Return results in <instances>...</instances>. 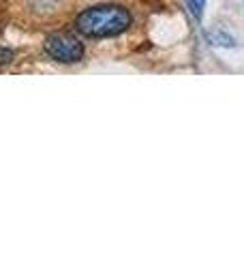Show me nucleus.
Wrapping results in <instances>:
<instances>
[{"mask_svg": "<svg viewBox=\"0 0 244 257\" xmlns=\"http://www.w3.org/2000/svg\"><path fill=\"white\" fill-rule=\"evenodd\" d=\"M189 3V9L193 13V18L195 20H201V15H203V7H206V0H186Z\"/></svg>", "mask_w": 244, "mask_h": 257, "instance_id": "20e7f679", "label": "nucleus"}, {"mask_svg": "<svg viewBox=\"0 0 244 257\" xmlns=\"http://www.w3.org/2000/svg\"><path fill=\"white\" fill-rule=\"evenodd\" d=\"M206 39H208V43L218 45V47H233L235 45V39L223 30H210V32H206Z\"/></svg>", "mask_w": 244, "mask_h": 257, "instance_id": "7ed1b4c3", "label": "nucleus"}, {"mask_svg": "<svg viewBox=\"0 0 244 257\" xmlns=\"http://www.w3.org/2000/svg\"><path fill=\"white\" fill-rule=\"evenodd\" d=\"M133 18L118 5H99L75 18V30L86 39H111L131 28Z\"/></svg>", "mask_w": 244, "mask_h": 257, "instance_id": "f257e3e1", "label": "nucleus"}, {"mask_svg": "<svg viewBox=\"0 0 244 257\" xmlns=\"http://www.w3.org/2000/svg\"><path fill=\"white\" fill-rule=\"evenodd\" d=\"M43 50L56 62L75 64L81 60V56H84V43H81L77 37L67 35V32H54V35L45 37Z\"/></svg>", "mask_w": 244, "mask_h": 257, "instance_id": "f03ea898", "label": "nucleus"}, {"mask_svg": "<svg viewBox=\"0 0 244 257\" xmlns=\"http://www.w3.org/2000/svg\"><path fill=\"white\" fill-rule=\"evenodd\" d=\"M15 60V52L9 50V47H0V67H7Z\"/></svg>", "mask_w": 244, "mask_h": 257, "instance_id": "39448f33", "label": "nucleus"}]
</instances>
